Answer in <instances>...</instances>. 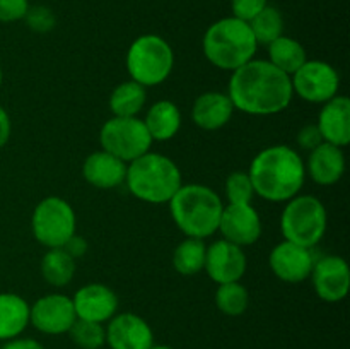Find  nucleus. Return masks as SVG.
Returning <instances> with one entry per match:
<instances>
[{"mask_svg":"<svg viewBox=\"0 0 350 349\" xmlns=\"http://www.w3.org/2000/svg\"><path fill=\"white\" fill-rule=\"evenodd\" d=\"M152 142L146 123L139 116H111L99 130L101 149L125 163L149 153Z\"/></svg>","mask_w":350,"mask_h":349,"instance_id":"obj_9","label":"nucleus"},{"mask_svg":"<svg viewBox=\"0 0 350 349\" xmlns=\"http://www.w3.org/2000/svg\"><path fill=\"white\" fill-rule=\"evenodd\" d=\"M313 250L291 242H280L269 255V266L277 279L289 284H297L311 276L314 266Z\"/></svg>","mask_w":350,"mask_h":349,"instance_id":"obj_14","label":"nucleus"},{"mask_svg":"<svg viewBox=\"0 0 350 349\" xmlns=\"http://www.w3.org/2000/svg\"><path fill=\"white\" fill-rule=\"evenodd\" d=\"M267 5H269V0H231L232 17L250 23Z\"/></svg>","mask_w":350,"mask_h":349,"instance_id":"obj_34","label":"nucleus"},{"mask_svg":"<svg viewBox=\"0 0 350 349\" xmlns=\"http://www.w3.org/2000/svg\"><path fill=\"white\" fill-rule=\"evenodd\" d=\"M234 113L228 92L207 91L198 96L191 106V120L195 125L207 132L222 129L229 123Z\"/></svg>","mask_w":350,"mask_h":349,"instance_id":"obj_20","label":"nucleus"},{"mask_svg":"<svg viewBox=\"0 0 350 349\" xmlns=\"http://www.w3.org/2000/svg\"><path fill=\"white\" fill-rule=\"evenodd\" d=\"M150 349H174V348H171V346L167 344H152V348Z\"/></svg>","mask_w":350,"mask_h":349,"instance_id":"obj_39","label":"nucleus"},{"mask_svg":"<svg viewBox=\"0 0 350 349\" xmlns=\"http://www.w3.org/2000/svg\"><path fill=\"white\" fill-rule=\"evenodd\" d=\"M75 318L77 315H75L74 303L67 294H44L34 301L33 307H29V324L41 334H67Z\"/></svg>","mask_w":350,"mask_h":349,"instance_id":"obj_11","label":"nucleus"},{"mask_svg":"<svg viewBox=\"0 0 350 349\" xmlns=\"http://www.w3.org/2000/svg\"><path fill=\"white\" fill-rule=\"evenodd\" d=\"M317 127L320 129L323 142L345 147L350 142V99L337 94L323 103L318 115Z\"/></svg>","mask_w":350,"mask_h":349,"instance_id":"obj_18","label":"nucleus"},{"mask_svg":"<svg viewBox=\"0 0 350 349\" xmlns=\"http://www.w3.org/2000/svg\"><path fill=\"white\" fill-rule=\"evenodd\" d=\"M147 101V88L135 81H125L109 94V109L113 116H137Z\"/></svg>","mask_w":350,"mask_h":349,"instance_id":"obj_24","label":"nucleus"},{"mask_svg":"<svg viewBox=\"0 0 350 349\" xmlns=\"http://www.w3.org/2000/svg\"><path fill=\"white\" fill-rule=\"evenodd\" d=\"M217 231L224 240L245 248L262 236V219L253 204H228L222 209Z\"/></svg>","mask_w":350,"mask_h":349,"instance_id":"obj_13","label":"nucleus"},{"mask_svg":"<svg viewBox=\"0 0 350 349\" xmlns=\"http://www.w3.org/2000/svg\"><path fill=\"white\" fill-rule=\"evenodd\" d=\"M82 177L94 188L111 190L125 183L126 163L109 154L108 151H96L84 159Z\"/></svg>","mask_w":350,"mask_h":349,"instance_id":"obj_19","label":"nucleus"},{"mask_svg":"<svg viewBox=\"0 0 350 349\" xmlns=\"http://www.w3.org/2000/svg\"><path fill=\"white\" fill-rule=\"evenodd\" d=\"M224 192L228 204H252L255 190H253L248 171H232L226 178Z\"/></svg>","mask_w":350,"mask_h":349,"instance_id":"obj_31","label":"nucleus"},{"mask_svg":"<svg viewBox=\"0 0 350 349\" xmlns=\"http://www.w3.org/2000/svg\"><path fill=\"white\" fill-rule=\"evenodd\" d=\"M29 0H0V23L9 24L24 21Z\"/></svg>","mask_w":350,"mask_h":349,"instance_id":"obj_33","label":"nucleus"},{"mask_svg":"<svg viewBox=\"0 0 350 349\" xmlns=\"http://www.w3.org/2000/svg\"><path fill=\"white\" fill-rule=\"evenodd\" d=\"M167 204L174 224L188 238L205 240L219 229L224 202L207 185L183 183Z\"/></svg>","mask_w":350,"mask_h":349,"instance_id":"obj_3","label":"nucleus"},{"mask_svg":"<svg viewBox=\"0 0 350 349\" xmlns=\"http://www.w3.org/2000/svg\"><path fill=\"white\" fill-rule=\"evenodd\" d=\"M250 303L248 289L239 281L219 284L215 291V305L219 311L228 317H239L246 311Z\"/></svg>","mask_w":350,"mask_h":349,"instance_id":"obj_29","label":"nucleus"},{"mask_svg":"<svg viewBox=\"0 0 350 349\" xmlns=\"http://www.w3.org/2000/svg\"><path fill=\"white\" fill-rule=\"evenodd\" d=\"M62 248H64L65 252H67L68 255L72 257V259L77 260V259H81V257H84L85 253H88L89 243H88V240L84 238V236H81V235H77V233H75V235H72L70 238L67 240V243H65Z\"/></svg>","mask_w":350,"mask_h":349,"instance_id":"obj_36","label":"nucleus"},{"mask_svg":"<svg viewBox=\"0 0 350 349\" xmlns=\"http://www.w3.org/2000/svg\"><path fill=\"white\" fill-rule=\"evenodd\" d=\"M246 266L248 262L245 250L228 240H217L207 246L204 270L215 284L241 281L246 272Z\"/></svg>","mask_w":350,"mask_h":349,"instance_id":"obj_15","label":"nucleus"},{"mask_svg":"<svg viewBox=\"0 0 350 349\" xmlns=\"http://www.w3.org/2000/svg\"><path fill=\"white\" fill-rule=\"evenodd\" d=\"M152 140L166 142L171 140L181 129V112L176 103L170 99H159L154 103L144 118Z\"/></svg>","mask_w":350,"mask_h":349,"instance_id":"obj_22","label":"nucleus"},{"mask_svg":"<svg viewBox=\"0 0 350 349\" xmlns=\"http://www.w3.org/2000/svg\"><path fill=\"white\" fill-rule=\"evenodd\" d=\"M24 21H26L27 27L34 33H50L57 26V16L46 5H29Z\"/></svg>","mask_w":350,"mask_h":349,"instance_id":"obj_32","label":"nucleus"},{"mask_svg":"<svg viewBox=\"0 0 350 349\" xmlns=\"http://www.w3.org/2000/svg\"><path fill=\"white\" fill-rule=\"evenodd\" d=\"M41 276L48 284L64 287L75 276V260L64 248H48L41 260Z\"/></svg>","mask_w":350,"mask_h":349,"instance_id":"obj_26","label":"nucleus"},{"mask_svg":"<svg viewBox=\"0 0 350 349\" xmlns=\"http://www.w3.org/2000/svg\"><path fill=\"white\" fill-rule=\"evenodd\" d=\"M296 142L301 149L311 153L313 149H317L321 142H323V137H321L320 129L317 127V123H310V125H304L303 129L297 132Z\"/></svg>","mask_w":350,"mask_h":349,"instance_id":"obj_35","label":"nucleus"},{"mask_svg":"<svg viewBox=\"0 0 350 349\" xmlns=\"http://www.w3.org/2000/svg\"><path fill=\"white\" fill-rule=\"evenodd\" d=\"M105 328L106 344L111 349H150L154 344L150 325L132 311L116 313Z\"/></svg>","mask_w":350,"mask_h":349,"instance_id":"obj_16","label":"nucleus"},{"mask_svg":"<svg viewBox=\"0 0 350 349\" xmlns=\"http://www.w3.org/2000/svg\"><path fill=\"white\" fill-rule=\"evenodd\" d=\"M314 293L321 301L338 303L345 300L350 289V269L344 257L325 255L314 260L311 270Z\"/></svg>","mask_w":350,"mask_h":349,"instance_id":"obj_12","label":"nucleus"},{"mask_svg":"<svg viewBox=\"0 0 350 349\" xmlns=\"http://www.w3.org/2000/svg\"><path fill=\"white\" fill-rule=\"evenodd\" d=\"M306 60V50L294 38L282 34L269 44V62L287 75H293Z\"/></svg>","mask_w":350,"mask_h":349,"instance_id":"obj_25","label":"nucleus"},{"mask_svg":"<svg viewBox=\"0 0 350 349\" xmlns=\"http://www.w3.org/2000/svg\"><path fill=\"white\" fill-rule=\"evenodd\" d=\"M250 27L255 36L256 43L265 44L269 47L272 41L280 38L284 34V17L277 7L267 5L260 14H256L252 21H250Z\"/></svg>","mask_w":350,"mask_h":349,"instance_id":"obj_28","label":"nucleus"},{"mask_svg":"<svg viewBox=\"0 0 350 349\" xmlns=\"http://www.w3.org/2000/svg\"><path fill=\"white\" fill-rule=\"evenodd\" d=\"M126 188L147 204H167L183 185V177L171 157L159 153H146L126 164Z\"/></svg>","mask_w":350,"mask_h":349,"instance_id":"obj_4","label":"nucleus"},{"mask_svg":"<svg viewBox=\"0 0 350 349\" xmlns=\"http://www.w3.org/2000/svg\"><path fill=\"white\" fill-rule=\"evenodd\" d=\"M2 81H3V72H2V67H0V86H2Z\"/></svg>","mask_w":350,"mask_h":349,"instance_id":"obj_40","label":"nucleus"},{"mask_svg":"<svg viewBox=\"0 0 350 349\" xmlns=\"http://www.w3.org/2000/svg\"><path fill=\"white\" fill-rule=\"evenodd\" d=\"M67 334L70 335L72 342L81 349H101L106 344V328L98 322L75 318Z\"/></svg>","mask_w":350,"mask_h":349,"instance_id":"obj_30","label":"nucleus"},{"mask_svg":"<svg viewBox=\"0 0 350 349\" xmlns=\"http://www.w3.org/2000/svg\"><path fill=\"white\" fill-rule=\"evenodd\" d=\"M0 349H44V346L40 341L31 337H14L10 341L3 342V346Z\"/></svg>","mask_w":350,"mask_h":349,"instance_id":"obj_37","label":"nucleus"},{"mask_svg":"<svg viewBox=\"0 0 350 349\" xmlns=\"http://www.w3.org/2000/svg\"><path fill=\"white\" fill-rule=\"evenodd\" d=\"M72 303L75 315L82 320L105 324L118 313V296L111 287L101 283H89L79 287Z\"/></svg>","mask_w":350,"mask_h":349,"instance_id":"obj_17","label":"nucleus"},{"mask_svg":"<svg viewBox=\"0 0 350 349\" xmlns=\"http://www.w3.org/2000/svg\"><path fill=\"white\" fill-rule=\"evenodd\" d=\"M304 166H306V174H310L314 183L330 187L340 181L345 173L344 151L334 144L321 142L317 149L311 151Z\"/></svg>","mask_w":350,"mask_h":349,"instance_id":"obj_21","label":"nucleus"},{"mask_svg":"<svg viewBox=\"0 0 350 349\" xmlns=\"http://www.w3.org/2000/svg\"><path fill=\"white\" fill-rule=\"evenodd\" d=\"M10 133H12V122H10V115L3 106H0V149L9 142Z\"/></svg>","mask_w":350,"mask_h":349,"instance_id":"obj_38","label":"nucleus"},{"mask_svg":"<svg viewBox=\"0 0 350 349\" xmlns=\"http://www.w3.org/2000/svg\"><path fill=\"white\" fill-rule=\"evenodd\" d=\"M248 174L255 195L277 204L299 195L306 181V166L294 147L277 144L253 157Z\"/></svg>","mask_w":350,"mask_h":349,"instance_id":"obj_2","label":"nucleus"},{"mask_svg":"<svg viewBox=\"0 0 350 349\" xmlns=\"http://www.w3.org/2000/svg\"><path fill=\"white\" fill-rule=\"evenodd\" d=\"M327 224V209L314 195H296L286 202L280 216L284 240L306 248H313L323 240Z\"/></svg>","mask_w":350,"mask_h":349,"instance_id":"obj_7","label":"nucleus"},{"mask_svg":"<svg viewBox=\"0 0 350 349\" xmlns=\"http://www.w3.org/2000/svg\"><path fill=\"white\" fill-rule=\"evenodd\" d=\"M125 65L132 81L139 82L144 88L159 86L173 72V47L159 34H142L130 44Z\"/></svg>","mask_w":350,"mask_h":349,"instance_id":"obj_6","label":"nucleus"},{"mask_svg":"<svg viewBox=\"0 0 350 349\" xmlns=\"http://www.w3.org/2000/svg\"><path fill=\"white\" fill-rule=\"evenodd\" d=\"M205 58L214 67L234 72L255 58L258 43L248 23L238 17H222L207 27L202 40Z\"/></svg>","mask_w":350,"mask_h":349,"instance_id":"obj_5","label":"nucleus"},{"mask_svg":"<svg viewBox=\"0 0 350 349\" xmlns=\"http://www.w3.org/2000/svg\"><path fill=\"white\" fill-rule=\"evenodd\" d=\"M228 96L234 109L253 116H270L284 112L294 92L291 75L269 60L253 58L231 72Z\"/></svg>","mask_w":350,"mask_h":349,"instance_id":"obj_1","label":"nucleus"},{"mask_svg":"<svg viewBox=\"0 0 350 349\" xmlns=\"http://www.w3.org/2000/svg\"><path fill=\"white\" fill-rule=\"evenodd\" d=\"M293 92L314 105H323L338 94L340 75L337 68L323 60H306L291 75Z\"/></svg>","mask_w":350,"mask_h":349,"instance_id":"obj_10","label":"nucleus"},{"mask_svg":"<svg viewBox=\"0 0 350 349\" xmlns=\"http://www.w3.org/2000/svg\"><path fill=\"white\" fill-rule=\"evenodd\" d=\"M77 229V216L70 202L50 195L38 202L31 216V231L46 248H60Z\"/></svg>","mask_w":350,"mask_h":349,"instance_id":"obj_8","label":"nucleus"},{"mask_svg":"<svg viewBox=\"0 0 350 349\" xmlns=\"http://www.w3.org/2000/svg\"><path fill=\"white\" fill-rule=\"evenodd\" d=\"M29 325V303L21 294L0 293V341L19 337Z\"/></svg>","mask_w":350,"mask_h":349,"instance_id":"obj_23","label":"nucleus"},{"mask_svg":"<svg viewBox=\"0 0 350 349\" xmlns=\"http://www.w3.org/2000/svg\"><path fill=\"white\" fill-rule=\"evenodd\" d=\"M207 245L200 238H185L173 252V267L181 276H195L205 266Z\"/></svg>","mask_w":350,"mask_h":349,"instance_id":"obj_27","label":"nucleus"}]
</instances>
